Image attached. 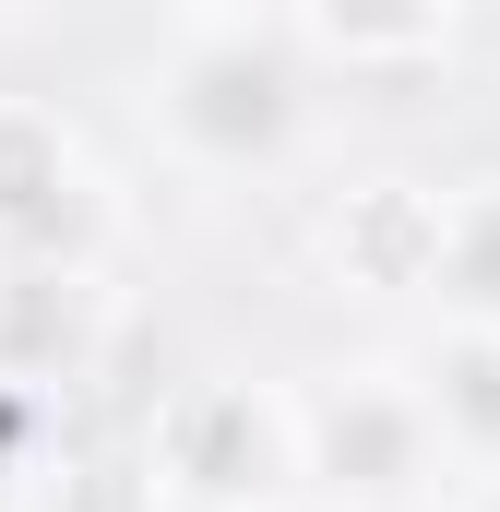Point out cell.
<instances>
[{"label": "cell", "instance_id": "cell-1", "mask_svg": "<svg viewBox=\"0 0 500 512\" xmlns=\"http://www.w3.org/2000/svg\"><path fill=\"white\" fill-rule=\"evenodd\" d=\"M143 477L179 512H274L298 489V405L274 382L203 370L143 417Z\"/></svg>", "mask_w": 500, "mask_h": 512}, {"label": "cell", "instance_id": "cell-2", "mask_svg": "<svg viewBox=\"0 0 500 512\" xmlns=\"http://www.w3.org/2000/svg\"><path fill=\"white\" fill-rule=\"evenodd\" d=\"M286 405H298V489L346 512H405L453 465L417 405V370H334L322 393H286Z\"/></svg>", "mask_w": 500, "mask_h": 512}, {"label": "cell", "instance_id": "cell-3", "mask_svg": "<svg viewBox=\"0 0 500 512\" xmlns=\"http://www.w3.org/2000/svg\"><path fill=\"white\" fill-rule=\"evenodd\" d=\"M167 143L203 179H262L298 143V60L250 24H203L167 60Z\"/></svg>", "mask_w": 500, "mask_h": 512}, {"label": "cell", "instance_id": "cell-4", "mask_svg": "<svg viewBox=\"0 0 500 512\" xmlns=\"http://www.w3.org/2000/svg\"><path fill=\"white\" fill-rule=\"evenodd\" d=\"M108 239V179L84 131L36 96H0V262L12 274H96Z\"/></svg>", "mask_w": 500, "mask_h": 512}, {"label": "cell", "instance_id": "cell-5", "mask_svg": "<svg viewBox=\"0 0 500 512\" xmlns=\"http://www.w3.org/2000/svg\"><path fill=\"white\" fill-rule=\"evenodd\" d=\"M429 239H441V191L429 179H346L310 215V262L334 298H429Z\"/></svg>", "mask_w": 500, "mask_h": 512}, {"label": "cell", "instance_id": "cell-6", "mask_svg": "<svg viewBox=\"0 0 500 512\" xmlns=\"http://www.w3.org/2000/svg\"><path fill=\"white\" fill-rule=\"evenodd\" d=\"M465 0H298V36L334 72H429L453 48Z\"/></svg>", "mask_w": 500, "mask_h": 512}, {"label": "cell", "instance_id": "cell-7", "mask_svg": "<svg viewBox=\"0 0 500 512\" xmlns=\"http://www.w3.org/2000/svg\"><path fill=\"white\" fill-rule=\"evenodd\" d=\"M429 310L453 334H500V179L441 191V239H429Z\"/></svg>", "mask_w": 500, "mask_h": 512}, {"label": "cell", "instance_id": "cell-8", "mask_svg": "<svg viewBox=\"0 0 500 512\" xmlns=\"http://www.w3.org/2000/svg\"><path fill=\"white\" fill-rule=\"evenodd\" d=\"M417 405H429V429H441L453 465L500 477V334H453L441 322V346L417 370Z\"/></svg>", "mask_w": 500, "mask_h": 512}, {"label": "cell", "instance_id": "cell-9", "mask_svg": "<svg viewBox=\"0 0 500 512\" xmlns=\"http://www.w3.org/2000/svg\"><path fill=\"white\" fill-rule=\"evenodd\" d=\"M24 465H36V382H0V512L24 501Z\"/></svg>", "mask_w": 500, "mask_h": 512}, {"label": "cell", "instance_id": "cell-10", "mask_svg": "<svg viewBox=\"0 0 500 512\" xmlns=\"http://www.w3.org/2000/svg\"><path fill=\"white\" fill-rule=\"evenodd\" d=\"M167 12H191V24H239L250 0H167Z\"/></svg>", "mask_w": 500, "mask_h": 512}, {"label": "cell", "instance_id": "cell-11", "mask_svg": "<svg viewBox=\"0 0 500 512\" xmlns=\"http://www.w3.org/2000/svg\"><path fill=\"white\" fill-rule=\"evenodd\" d=\"M465 12H500V0H465Z\"/></svg>", "mask_w": 500, "mask_h": 512}]
</instances>
